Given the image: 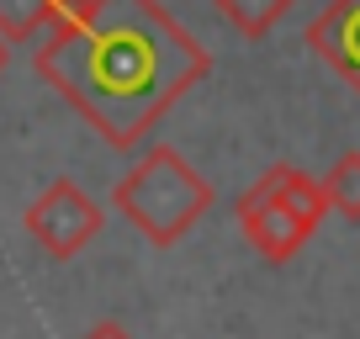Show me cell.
Instances as JSON below:
<instances>
[{"instance_id":"cell-6","label":"cell","mask_w":360,"mask_h":339,"mask_svg":"<svg viewBox=\"0 0 360 339\" xmlns=\"http://www.w3.org/2000/svg\"><path fill=\"white\" fill-rule=\"evenodd\" d=\"M318 186H323L328 212H339V217H349V223H360V148H345V154L328 165V175H323Z\"/></svg>"},{"instance_id":"cell-9","label":"cell","mask_w":360,"mask_h":339,"mask_svg":"<svg viewBox=\"0 0 360 339\" xmlns=\"http://www.w3.org/2000/svg\"><path fill=\"white\" fill-rule=\"evenodd\" d=\"M79 339H133V334H127V324H117V318H101V324H90Z\"/></svg>"},{"instance_id":"cell-4","label":"cell","mask_w":360,"mask_h":339,"mask_svg":"<svg viewBox=\"0 0 360 339\" xmlns=\"http://www.w3.org/2000/svg\"><path fill=\"white\" fill-rule=\"evenodd\" d=\"M22 223H27V234L43 244V255L75 260L79 249L101 234L106 212H101V202H96L85 186H75L69 175H58V181H48L43 191L32 196V207L22 212Z\"/></svg>"},{"instance_id":"cell-3","label":"cell","mask_w":360,"mask_h":339,"mask_svg":"<svg viewBox=\"0 0 360 339\" xmlns=\"http://www.w3.org/2000/svg\"><path fill=\"white\" fill-rule=\"evenodd\" d=\"M238 234L265 255V260H292L297 249L318 234V223L328 217V202H323V186L297 165H270L259 170V181L238 196Z\"/></svg>"},{"instance_id":"cell-5","label":"cell","mask_w":360,"mask_h":339,"mask_svg":"<svg viewBox=\"0 0 360 339\" xmlns=\"http://www.w3.org/2000/svg\"><path fill=\"white\" fill-rule=\"evenodd\" d=\"M307 48L360 96V0H328L307 22Z\"/></svg>"},{"instance_id":"cell-1","label":"cell","mask_w":360,"mask_h":339,"mask_svg":"<svg viewBox=\"0 0 360 339\" xmlns=\"http://www.w3.org/2000/svg\"><path fill=\"white\" fill-rule=\"evenodd\" d=\"M37 75L112 148H138L180 96L212 75V53L159 0H58Z\"/></svg>"},{"instance_id":"cell-8","label":"cell","mask_w":360,"mask_h":339,"mask_svg":"<svg viewBox=\"0 0 360 339\" xmlns=\"http://www.w3.org/2000/svg\"><path fill=\"white\" fill-rule=\"evenodd\" d=\"M212 6H217V11H223L244 37H265L270 27L292 11V0H212Z\"/></svg>"},{"instance_id":"cell-2","label":"cell","mask_w":360,"mask_h":339,"mask_svg":"<svg viewBox=\"0 0 360 339\" xmlns=\"http://www.w3.org/2000/svg\"><path fill=\"white\" fill-rule=\"evenodd\" d=\"M212 202H217L212 181H207L175 143H148L143 154L133 159V170L112 186V207L159 249L180 244V238L212 212Z\"/></svg>"},{"instance_id":"cell-7","label":"cell","mask_w":360,"mask_h":339,"mask_svg":"<svg viewBox=\"0 0 360 339\" xmlns=\"http://www.w3.org/2000/svg\"><path fill=\"white\" fill-rule=\"evenodd\" d=\"M58 0H0V43H27L32 32L53 27Z\"/></svg>"},{"instance_id":"cell-10","label":"cell","mask_w":360,"mask_h":339,"mask_svg":"<svg viewBox=\"0 0 360 339\" xmlns=\"http://www.w3.org/2000/svg\"><path fill=\"white\" fill-rule=\"evenodd\" d=\"M6 58H11V48H6V43H0V69H6Z\"/></svg>"}]
</instances>
